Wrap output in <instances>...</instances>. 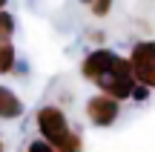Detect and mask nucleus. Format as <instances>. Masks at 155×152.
I'll use <instances>...</instances> for the list:
<instances>
[{"mask_svg": "<svg viewBox=\"0 0 155 152\" xmlns=\"http://www.w3.org/2000/svg\"><path fill=\"white\" fill-rule=\"evenodd\" d=\"M129 63H132L135 80L155 89V37L138 40L132 46V52H129Z\"/></svg>", "mask_w": 155, "mask_h": 152, "instance_id": "obj_3", "label": "nucleus"}, {"mask_svg": "<svg viewBox=\"0 0 155 152\" xmlns=\"http://www.w3.org/2000/svg\"><path fill=\"white\" fill-rule=\"evenodd\" d=\"M81 3H86V6H89V3H92V0H81Z\"/></svg>", "mask_w": 155, "mask_h": 152, "instance_id": "obj_13", "label": "nucleus"}, {"mask_svg": "<svg viewBox=\"0 0 155 152\" xmlns=\"http://www.w3.org/2000/svg\"><path fill=\"white\" fill-rule=\"evenodd\" d=\"M150 86H144V83H135V89H132V101H147L150 98Z\"/></svg>", "mask_w": 155, "mask_h": 152, "instance_id": "obj_10", "label": "nucleus"}, {"mask_svg": "<svg viewBox=\"0 0 155 152\" xmlns=\"http://www.w3.org/2000/svg\"><path fill=\"white\" fill-rule=\"evenodd\" d=\"M35 126H38V135L43 138V141H49L58 152H81L83 149L81 135L69 126L66 112H63L61 106H55V103H46V106L38 109Z\"/></svg>", "mask_w": 155, "mask_h": 152, "instance_id": "obj_2", "label": "nucleus"}, {"mask_svg": "<svg viewBox=\"0 0 155 152\" xmlns=\"http://www.w3.org/2000/svg\"><path fill=\"white\" fill-rule=\"evenodd\" d=\"M15 34V15L12 11H0V40H12Z\"/></svg>", "mask_w": 155, "mask_h": 152, "instance_id": "obj_7", "label": "nucleus"}, {"mask_svg": "<svg viewBox=\"0 0 155 152\" xmlns=\"http://www.w3.org/2000/svg\"><path fill=\"white\" fill-rule=\"evenodd\" d=\"M17 66V52L12 40H0V75H12Z\"/></svg>", "mask_w": 155, "mask_h": 152, "instance_id": "obj_6", "label": "nucleus"}, {"mask_svg": "<svg viewBox=\"0 0 155 152\" xmlns=\"http://www.w3.org/2000/svg\"><path fill=\"white\" fill-rule=\"evenodd\" d=\"M23 112H26V106L17 98V92L9 86H0V121H17L23 118Z\"/></svg>", "mask_w": 155, "mask_h": 152, "instance_id": "obj_5", "label": "nucleus"}, {"mask_svg": "<svg viewBox=\"0 0 155 152\" xmlns=\"http://www.w3.org/2000/svg\"><path fill=\"white\" fill-rule=\"evenodd\" d=\"M81 75L95 83L104 95H112L118 101H129L132 98V89H135V72H132V63L129 57L118 55L112 49H92L86 57L81 60Z\"/></svg>", "mask_w": 155, "mask_h": 152, "instance_id": "obj_1", "label": "nucleus"}, {"mask_svg": "<svg viewBox=\"0 0 155 152\" xmlns=\"http://www.w3.org/2000/svg\"><path fill=\"white\" fill-rule=\"evenodd\" d=\"M89 9H92L95 17H106V15H109V9H112V0H92Z\"/></svg>", "mask_w": 155, "mask_h": 152, "instance_id": "obj_9", "label": "nucleus"}, {"mask_svg": "<svg viewBox=\"0 0 155 152\" xmlns=\"http://www.w3.org/2000/svg\"><path fill=\"white\" fill-rule=\"evenodd\" d=\"M6 3H9V0H0V11H3V9H6Z\"/></svg>", "mask_w": 155, "mask_h": 152, "instance_id": "obj_11", "label": "nucleus"}, {"mask_svg": "<svg viewBox=\"0 0 155 152\" xmlns=\"http://www.w3.org/2000/svg\"><path fill=\"white\" fill-rule=\"evenodd\" d=\"M118 118H121V101H118V98L98 92V95H92L86 101V121L92 126L106 129V126H112Z\"/></svg>", "mask_w": 155, "mask_h": 152, "instance_id": "obj_4", "label": "nucleus"}, {"mask_svg": "<svg viewBox=\"0 0 155 152\" xmlns=\"http://www.w3.org/2000/svg\"><path fill=\"white\" fill-rule=\"evenodd\" d=\"M0 152H6V144H3V138H0Z\"/></svg>", "mask_w": 155, "mask_h": 152, "instance_id": "obj_12", "label": "nucleus"}, {"mask_svg": "<svg viewBox=\"0 0 155 152\" xmlns=\"http://www.w3.org/2000/svg\"><path fill=\"white\" fill-rule=\"evenodd\" d=\"M23 152H58V149L52 147L49 141H43V138H35V141L26 144V149H23Z\"/></svg>", "mask_w": 155, "mask_h": 152, "instance_id": "obj_8", "label": "nucleus"}]
</instances>
